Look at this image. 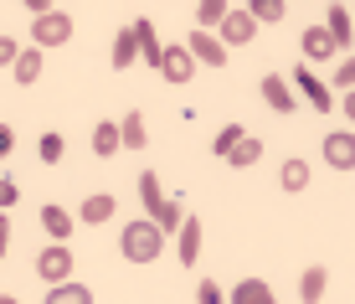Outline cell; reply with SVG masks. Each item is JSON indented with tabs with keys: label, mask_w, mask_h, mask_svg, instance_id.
Wrapping results in <instances>:
<instances>
[{
	"label": "cell",
	"mask_w": 355,
	"mask_h": 304,
	"mask_svg": "<svg viewBox=\"0 0 355 304\" xmlns=\"http://www.w3.org/2000/svg\"><path fill=\"white\" fill-rule=\"evenodd\" d=\"M134 47H139V62H150L155 72H160V57H165V47H160V36H155V21H134Z\"/></svg>",
	"instance_id": "ba28073f"
},
{
	"label": "cell",
	"mask_w": 355,
	"mask_h": 304,
	"mask_svg": "<svg viewBox=\"0 0 355 304\" xmlns=\"http://www.w3.org/2000/svg\"><path fill=\"white\" fill-rule=\"evenodd\" d=\"M10 72H16V83H26V88H31V83L42 78V52H36V47H31V52H21Z\"/></svg>",
	"instance_id": "7402d4cb"
},
{
	"label": "cell",
	"mask_w": 355,
	"mask_h": 304,
	"mask_svg": "<svg viewBox=\"0 0 355 304\" xmlns=\"http://www.w3.org/2000/svg\"><path fill=\"white\" fill-rule=\"evenodd\" d=\"M16 196H21V191H16V180H6V176H0V212H10V206H16Z\"/></svg>",
	"instance_id": "4dcf8cb0"
},
{
	"label": "cell",
	"mask_w": 355,
	"mask_h": 304,
	"mask_svg": "<svg viewBox=\"0 0 355 304\" xmlns=\"http://www.w3.org/2000/svg\"><path fill=\"white\" fill-rule=\"evenodd\" d=\"M0 304H16V299H10V294H0Z\"/></svg>",
	"instance_id": "d590c367"
},
{
	"label": "cell",
	"mask_w": 355,
	"mask_h": 304,
	"mask_svg": "<svg viewBox=\"0 0 355 304\" xmlns=\"http://www.w3.org/2000/svg\"><path fill=\"white\" fill-rule=\"evenodd\" d=\"M114 212H119V201L108 196V191H98V196L83 201V217H78V222H83V227H98V222H108Z\"/></svg>",
	"instance_id": "30bf717a"
},
{
	"label": "cell",
	"mask_w": 355,
	"mask_h": 304,
	"mask_svg": "<svg viewBox=\"0 0 355 304\" xmlns=\"http://www.w3.org/2000/svg\"><path fill=\"white\" fill-rule=\"evenodd\" d=\"M10 144H16V135H10V124H0V160L10 155Z\"/></svg>",
	"instance_id": "836d02e7"
},
{
	"label": "cell",
	"mask_w": 355,
	"mask_h": 304,
	"mask_svg": "<svg viewBox=\"0 0 355 304\" xmlns=\"http://www.w3.org/2000/svg\"><path fill=\"white\" fill-rule=\"evenodd\" d=\"M227 160H232V165H237V170H248V165H258V160H263V140H252V135H248V140H242V144H237V150H232V155H227Z\"/></svg>",
	"instance_id": "d4e9b609"
},
{
	"label": "cell",
	"mask_w": 355,
	"mask_h": 304,
	"mask_svg": "<svg viewBox=\"0 0 355 304\" xmlns=\"http://www.w3.org/2000/svg\"><path fill=\"white\" fill-rule=\"evenodd\" d=\"M278 180H284V191H304V186H309V165H304V160H284Z\"/></svg>",
	"instance_id": "484cf974"
},
{
	"label": "cell",
	"mask_w": 355,
	"mask_h": 304,
	"mask_svg": "<svg viewBox=\"0 0 355 304\" xmlns=\"http://www.w3.org/2000/svg\"><path fill=\"white\" fill-rule=\"evenodd\" d=\"M293 83H299V88H304V93H309V103H314V108H320V114H329V103H335V99H329V88H324V83H320V78H314V72H309V67H299V72H293Z\"/></svg>",
	"instance_id": "9a60e30c"
},
{
	"label": "cell",
	"mask_w": 355,
	"mask_h": 304,
	"mask_svg": "<svg viewBox=\"0 0 355 304\" xmlns=\"http://www.w3.org/2000/svg\"><path fill=\"white\" fill-rule=\"evenodd\" d=\"M350 83H355V67H350V62H340V72H335V88H340V93H350Z\"/></svg>",
	"instance_id": "d6a6232c"
},
{
	"label": "cell",
	"mask_w": 355,
	"mask_h": 304,
	"mask_svg": "<svg viewBox=\"0 0 355 304\" xmlns=\"http://www.w3.org/2000/svg\"><path fill=\"white\" fill-rule=\"evenodd\" d=\"M248 16H252V21H284V16H288V6H284V0H252Z\"/></svg>",
	"instance_id": "83f0119b"
},
{
	"label": "cell",
	"mask_w": 355,
	"mask_h": 304,
	"mask_svg": "<svg viewBox=\"0 0 355 304\" xmlns=\"http://www.w3.org/2000/svg\"><path fill=\"white\" fill-rule=\"evenodd\" d=\"M42 227H46V237H57V242H67V233L78 222H72V217L62 212V206H42Z\"/></svg>",
	"instance_id": "ac0fdd59"
},
{
	"label": "cell",
	"mask_w": 355,
	"mask_h": 304,
	"mask_svg": "<svg viewBox=\"0 0 355 304\" xmlns=\"http://www.w3.org/2000/svg\"><path fill=\"white\" fill-rule=\"evenodd\" d=\"M324 31H329V42H335V52H345L350 47V6H329Z\"/></svg>",
	"instance_id": "7c38bea8"
},
{
	"label": "cell",
	"mask_w": 355,
	"mask_h": 304,
	"mask_svg": "<svg viewBox=\"0 0 355 304\" xmlns=\"http://www.w3.org/2000/svg\"><path fill=\"white\" fill-rule=\"evenodd\" d=\"M6 248H10V222L0 217V258H6Z\"/></svg>",
	"instance_id": "e575fe53"
},
{
	"label": "cell",
	"mask_w": 355,
	"mask_h": 304,
	"mask_svg": "<svg viewBox=\"0 0 355 304\" xmlns=\"http://www.w3.org/2000/svg\"><path fill=\"white\" fill-rule=\"evenodd\" d=\"M46 304H93V294H88L83 284H72V278H67V284H57L52 294H46Z\"/></svg>",
	"instance_id": "cb8c5ba5"
},
{
	"label": "cell",
	"mask_w": 355,
	"mask_h": 304,
	"mask_svg": "<svg viewBox=\"0 0 355 304\" xmlns=\"http://www.w3.org/2000/svg\"><path fill=\"white\" fill-rule=\"evenodd\" d=\"M119 253H124V263H155V258L165 253V233H160L155 222H124Z\"/></svg>",
	"instance_id": "6da1fadb"
},
{
	"label": "cell",
	"mask_w": 355,
	"mask_h": 304,
	"mask_svg": "<svg viewBox=\"0 0 355 304\" xmlns=\"http://www.w3.org/2000/svg\"><path fill=\"white\" fill-rule=\"evenodd\" d=\"M134 62H139V47H134V31L124 26V31L114 36V67L124 72V67H134Z\"/></svg>",
	"instance_id": "d6986e66"
},
{
	"label": "cell",
	"mask_w": 355,
	"mask_h": 304,
	"mask_svg": "<svg viewBox=\"0 0 355 304\" xmlns=\"http://www.w3.org/2000/svg\"><path fill=\"white\" fill-rule=\"evenodd\" d=\"M252 36H258V21L248 16V6H232V10H227V21H222V36H216V42H222V47H248Z\"/></svg>",
	"instance_id": "277c9868"
},
{
	"label": "cell",
	"mask_w": 355,
	"mask_h": 304,
	"mask_svg": "<svg viewBox=\"0 0 355 304\" xmlns=\"http://www.w3.org/2000/svg\"><path fill=\"white\" fill-rule=\"evenodd\" d=\"M324 160L335 165V170H350L355 165V140L350 135H329L324 140Z\"/></svg>",
	"instance_id": "8fae6325"
},
{
	"label": "cell",
	"mask_w": 355,
	"mask_h": 304,
	"mask_svg": "<svg viewBox=\"0 0 355 304\" xmlns=\"http://www.w3.org/2000/svg\"><path fill=\"white\" fill-rule=\"evenodd\" d=\"M232 304H278L273 289L263 284V278H242L237 289H232Z\"/></svg>",
	"instance_id": "2e32d148"
},
{
	"label": "cell",
	"mask_w": 355,
	"mask_h": 304,
	"mask_svg": "<svg viewBox=\"0 0 355 304\" xmlns=\"http://www.w3.org/2000/svg\"><path fill=\"white\" fill-rule=\"evenodd\" d=\"M93 150L103 155V160H108V155H119V150H124V144H119V124H108V119H103V124L93 129Z\"/></svg>",
	"instance_id": "44dd1931"
},
{
	"label": "cell",
	"mask_w": 355,
	"mask_h": 304,
	"mask_svg": "<svg viewBox=\"0 0 355 304\" xmlns=\"http://www.w3.org/2000/svg\"><path fill=\"white\" fill-rule=\"evenodd\" d=\"M304 57H309V62H329V57H335V42H329L324 26H309V31H304Z\"/></svg>",
	"instance_id": "4fadbf2b"
},
{
	"label": "cell",
	"mask_w": 355,
	"mask_h": 304,
	"mask_svg": "<svg viewBox=\"0 0 355 304\" xmlns=\"http://www.w3.org/2000/svg\"><path fill=\"white\" fill-rule=\"evenodd\" d=\"M36 155H42V165H57L62 160V135H42L36 140Z\"/></svg>",
	"instance_id": "f1b7e54d"
},
{
	"label": "cell",
	"mask_w": 355,
	"mask_h": 304,
	"mask_svg": "<svg viewBox=\"0 0 355 304\" xmlns=\"http://www.w3.org/2000/svg\"><path fill=\"white\" fill-rule=\"evenodd\" d=\"M196 304H227V299H222V289H216L211 278H201V289H196Z\"/></svg>",
	"instance_id": "f546056e"
},
{
	"label": "cell",
	"mask_w": 355,
	"mask_h": 304,
	"mask_svg": "<svg viewBox=\"0 0 355 304\" xmlns=\"http://www.w3.org/2000/svg\"><path fill=\"white\" fill-rule=\"evenodd\" d=\"M139 196H144L150 222L160 227V233H180V206L165 196V186H160V176H155V170H144V176H139Z\"/></svg>",
	"instance_id": "7a4b0ae2"
},
{
	"label": "cell",
	"mask_w": 355,
	"mask_h": 304,
	"mask_svg": "<svg viewBox=\"0 0 355 304\" xmlns=\"http://www.w3.org/2000/svg\"><path fill=\"white\" fill-rule=\"evenodd\" d=\"M242 140H248V129H242V124H227V129H222V135H216V140H211V150H216V155H222V160H227V155H232V150H237V144H242Z\"/></svg>",
	"instance_id": "4316f807"
},
{
	"label": "cell",
	"mask_w": 355,
	"mask_h": 304,
	"mask_svg": "<svg viewBox=\"0 0 355 304\" xmlns=\"http://www.w3.org/2000/svg\"><path fill=\"white\" fill-rule=\"evenodd\" d=\"M67 36H72V16L67 10H46V16H36V26H31L36 52H42V47H62Z\"/></svg>",
	"instance_id": "3957f363"
},
{
	"label": "cell",
	"mask_w": 355,
	"mask_h": 304,
	"mask_svg": "<svg viewBox=\"0 0 355 304\" xmlns=\"http://www.w3.org/2000/svg\"><path fill=\"white\" fill-rule=\"evenodd\" d=\"M180 47L191 52V62H206V67H227V47L216 42L211 31H191V36H186Z\"/></svg>",
	"instance_id": "5b68a950"
},
{
	"label": "cell",
	"mask_w": 355,
	"mask_h": 304,
	"mask_svg": "<svg viewBox=\"0 0 355 304\" xmlns=\"http://www.w3.org/2000/svg\"><path fill=\"white\" fill-rule=\"evenodd\" d=\"M201 258V222L180 217V263H196Z\"/></svg>",
	"instance_id": "e0dca14e"
},
{
	"label": "cell",
	"mask_w": 355,
	"mask_h": 304,
	"mask_svg": "<svg viewBox=\"0 0 355 304\" xmlns=\"http://www.w3.org/2000/svg\"><path fill=\"white\" fill-rule=\"evenodd\" d=\"M263 99H268V108H273V114H293V99H288V83L278 78V72H268V78H263Z\"/></svg>",
	"instance_id": "5bb4252c"
},
{
	"label": "cell",
	"mask_w": 355,
	"mask_h": 304,
	"mask_svg": "<svg viewBox=\"0 0 355 304\" xmlns=\"http://www.w3.org/2000/svg\"><path fill=\"white\" fill-rule=\"evenodd\" d=\"M16 57H21V47L10 36H0V67H16Z\"/></svg>",
	"instance_id": "1f68e13d"
},
{
	"label": "cell",
	"mask_w": 355,
	"mask_h": 304,
	"mask_svg": "<svg viewBox=\"0 0 355 304\" xmlns=\"http://www.w3.org/2000/svg\"><path fill=\"white\" fill-rule=\"evenodd\" d=\"M119 144H124V150H144V114H129L124 124H119Z\"/></svg>",
	"instance_id": "ffe728a7"
},
{
	"label": "cell",
	"mask_w": 355,
	"mask_h": 304,
	"mask_svg": "<svg viewBox=\"0 0 355 304\" xmlns=\"http://www.w3.org/2000/svg\"><path fill=\"white\" fill-rule=\"evenodd\" d=\"M160 78H165V83H175V88H186V83L196 78V62H191L186 47H165V57H160Z\"/></svg>",
	"instance_id": "52a82bcc"
},
{
	"label": "cell",
	"mask_w": 355,
	"mask_h": 304,
	"mask_svg": "<svg viewBox=\"0 0 355 304\" xmlns=\"http://www.w3.org/2000/svg\"><path fill=\"white\" fill-rule=\"evenodd\" d=\"M227 0H201V6H196V21H201V26H196V31H206V26H222V21H227Z\"/></svg>",
	"instance_id": "603a6c76"
},
{
	"label": "cell",
	"mask_w": 355,
	"mask_h": 304,
	"mask_svg": "<svg viewBox=\"0 0 355 304\" xmlns=\"http://www.w3.org/2000/svg\"><path fill=\"white\" fill-rule=\"evenodd\" d=\"M324 289H329V269H324V263L304 269V278H299V299L304 304H324Z\"/></svg>",
	"instance_id": "9c48e42d"
},
{
	"label": "cell",
	"mask_w": 355,
	"mask_h": 304,
	"mask_svg": "<svg viewBox=\"0 0 355 304\" xmlns=\"http://www.w3.org/2000/svg\"><path fill=\"white\" fill-rule=\"evenodd\" d=\"M67 273H72V253L62 248V242H57V248H46L42 258H36V278H42V284H67Z\"/></svg>",
	"instance_id": "8992f818"
}]
</instances>
